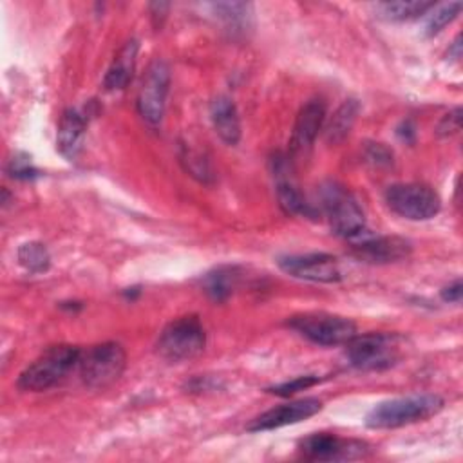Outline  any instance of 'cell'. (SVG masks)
Returning <instances> with one entry per match:
<instances>
[{"mask_svg":"<svg viewBox=\"0 0 463 463\" xmlns=\"http://www.w3.org/2000/svg\"><path fill=\"white\" fill-rule=\"evenodd\" d=\"M358 110H360V105H358L356 99H353V98L345 99L336 109L329 125L326 127V141L331 143V145L340 143L351 132V128L354 125V119L358 116Z\"/></svg>","mask_w":463,"mask_h":463,"instance_id":"20","label":"cell"},{"mask_svg":"<svg viewBox=\"0 0 463 463\" xmlns=\"http://www.w3.org/2000/svg\"><path fill=\"white\" fill-rule=\"evenodd\" d=\"M5 170H7V174L11 177L22 179V181L33 179V177L38 175V170L31 165V159L27 156H24V154H16L13 159H9Z\"/></svg>","mask_w":463,"mask_h":463,"instance_id":"27","label":"cell"},{"mask_svg":"<svg viewBox=\"0 0 463 463\" xmlns=\"http://www.w3.org/2000/svg\"><path fill=\"white\" fill-rule=\"evenodd\" d=\"M127 353L118 342H103L80 354L78 371L81 382L90 389H105L123 374Z\"/></svg>","mask_w":463,"mask_h":463,"instance_id":"5","label":"cell"},{"mask_svg":"<svg viewBox=\"0 0 463 463\" xmlns=\"http://www.w3.org/2000/svg\"><path fill=\"white\" fill-rule=\"evenodd\" d=\"M85 128H87V118L78 109H67L61 114V119L58 125V136H56V145L61 156L72 161L80 154L83 146Z\"/></svg>","mask_w":463,"mask_h":463,"instance_id":"16","label":"cell"},{"mask_svg":"<svg viewBox=\"0 0 463 463\" xmlns=\"http://www.w3.org/2000/svg\"><path fill=\"white\" fill-rule=\"evenodd\" d=\"M279 268L295 279L309 282H338L342 279L340 264L336 257L329 253H297L282 255L277 260Z\"/></svg>","mask_w":463,"mask_h":463,"instance_id":"11","label":"cell"},{"mask_svg":"<svg viewBox=\"0 0 463 463\" xmlns=\"http://www.w3.org/2000/svg\"><path fill=\"white\" fill-rule=\"evenodd\" d=\"M434 7L432 2H405V0H398V2H382L376 5L378 16L391 20V22H405V20H414L421 14H427L430 9Z\"/></svg>","mask_w":463,"mask_h":463,"instance_id":"22","label":"cell"},{"mask_svg":"<svg viewBox=\"0 0 463 463\" xmlns=\"http://www.w3.org/2000/svg\"><path fill=\"white\" fill-rule=\"evenodd\" d=\"M80 354L81 351L76 345H51L20 373L16 385L22 391L31 392L47 391L61 382L74 367H78Z\"/></svg>","mask_w":463,"mask_h":463,"instance_id":"2","label":"cell"},{"mask_svg":"<svg viewBox=\"0 0 463 463\" xmlns=\"http://www.w3.org/2000/svg\"><path fill=\"white\" fill-rule=\"evenodd\" d=\"M210 118L217 136L226 145H237L241 139V119L232 98L217 96L210 103Z\"/></svg>","mask_w":463,"mask_h":463,"instance_id":"17","label":"cell"},{"mask_svg":"<svg viewBox=\"0 0 463 463\" xmlns=\"http://www.w3.org/2000/svg\"><path fill=\"white\" fill-rule=\"evenodd\" d=\"M170 85V69L163 60H156L148 65L139 92H137V112L146 125L157 127L165 114L166 94Z\"/></svg>","mask_w":463,"mask_h":463,"instance_id":"9","label":"cell"},{"mask_svg":"<svg viewBox=\"0 0 463 463\" xmlns=\"http://www.w3.org/2000/svg\"><path fill=\"white\" fill-rule=\"evenodd\" d=\"M452 54H454V58H456V60L461 56V43H459V36L454 40L452 47L449 49V56H452Z\"/></svg>","mask_w":463,"mask_h":463,"instance_id":"32","label":"cell"},{"mask_svg":"<svg viewBox=\"0 0 463 463\" xmlns=\"http://www.w3.org/2000/svg\"><path fill=\"white\" fill-rule=\"evenodd\" d=\"M322 409V402L317 398H302V400H293L282 405H277L255 420L246 427L250 432H262V430H273L280 429L286 425L300 423L311 416H315Z\"/></svg>","mask_w":463,"mask_h":463,"instance_id":"13","label":"cell"},{"mask_svg":"<svg viewBox=\"0 0 463 463\" xmlns=\"http://www.w3.org/2000/svg\"><path fill=\"white\" fill-rule=\"evenodd\" d=\"M288 326L309 342L326 347L345 345L356 335V326L351 318L324 311L295 315L288 320Z\"/></svg>","mask_w":463,"mask_h":463,"instance_id":"7","label":"cell"},{"mask_svg":"<svg viewBox=\"0 0 463 463\" xmlns=\"http://www.w3.org/2000/svg\"><path fill=\"white\" fill-rule=\"evenodd\" d=\"M387 206L409 221H427L441 208L439 195L423 183H396L385 192Z\"/></svg>","mask_w":463,"mask_h":463,"instance_id":"8","label":"cell"},{"mask_svg":"<svg viewBox=\"0 0 463 463\" xmlns=\"http://www.w3.org/2000/svg\"><path fill=\"white\" fill-rule=\"evenodd\" d=\"M459 9H461V2H449L438 7L434 5L425 24V34L427 36L438 34L447 24H450L459 14Z\"/></svg>","mask_w":463,"mask_h":463,"instance_id":"24","label":"cell"},{"mask_svg":"<svg viewBox=\"0 0 463 463\" xmlns=\"http://www.w3.org/2000/svg\"><path fill=\"white\" fill-rule=\"evenodd\" d=\"M212 9L219 20H222L224 25L233 33L246 31L250 27L253 5L248 2H217L212 4Z\"/></svg>","mask_w":463,"mask_h":463,"instance_id":"21","label":"cell"},{"mask_svg":"<svg viewBox=\"0 0 463 463\" xmlns=\"http://www.w3.org/2000/svg\"><path fill=\"white\" fill-rule=\"evenodd\" d=\"M320 204L329 221L331 230L338 237L353 242L369 233L362 206L358 204L356 197L342 184H324L320 190Z\"/></svg>","mask_w":463,"mask_h":463,"instance_id":"3","label":"cell"},{"mask_svg":"<svg viewBox=\"0 0 463 463\" xmlns=\"http://www.w3.org/2000/svg\"><path fill=\"white\" fill-rule=\"evenodd\" d=\"M441 298L445 300V302H454V304H458V302H461V295H463V286H461V279H456L454 282H450V284H447L443 289H441Z\"/></svg>","mask_w":463,"mask_h":463,"instance_id":"30","label":"cell"},{"mask_svg":"<svg viewBox=\"0 0 463 463\" xmlns=\"http://www.w3.org/2000/svg\"><path fill=\"white\" fill-rule=\"evenodd\" d=\"M204 345L206 333L199 317L186 315L163 327L156 342V351L166 362H184L201 354Z\"/></svg>","mask_w":463,"mask_h":463,"instance_id":"4","label":"cell"},{"mask_svg":"<svg viewBox=\"0 0 463 463\" xmlns=\"http://www.w3.org/2000/svg\"><path fill=\"white\" fill-rule=\"evenodd\" d=\"M400 336L389 333L354 335L345 344V356L354 369L382 371L400 358Z\"/></svg>","mask_w":463,"mask_h":463,"instance_id":"6","label":"cell"},{"mask_svg":"<svg viewBox=\"0 0 463 463\" xmlns=\"http://www.w3.org/2000/svg\"><path fill=\"white\" fill-rule=\"evenodd\" d=\"M239 280L241 271L237 266H219L203 277V289L212 300L224 302L233 293Z\"/></svg>","mask_w":463,"mask_h":463,"instance_id":"19","label":"cell"},{"mask_svg":"<svg viewBox=\"0 0 463 463\" xmlns=\"http://www.w3.org/2000/svg\"><path fill=\"white\" fill-rule=\"evenodd\" d=\"M326 121V105L320 99H311L297 114L293 132L289 137V152L291 156H302L306 154L315 139L318 137V132L322 130V125Z\"/></svg>","mask_w":463,"mask_h":463,"instance_id":"14","label":"cell"},{"mask_svg":"<svg viewBox=\"0 0 463 463\" xmlns=\"http://www.w3.org/2000/svg\"><path fill=\"white\" fill-rule=\"evenodd\" d=\"M273 175L277 179V199L279 206L288 215H302V217H317V210L306 201L300 190L289 177V165L288 157L277 154L273 159Z\"/></svg>","mask_w":463,"mask_h":463,"instance_id":"15","label":"cell"},{"mask_svg":"<svg viewBox=\"0 0 463 463\" xmlns=\"http://www.w3.org/2000/svg\"><path fill=\"white\" fill-rule=\"evenodd\" d=\"M445 402L441 396L425 392V394H411L402 398H392L380 402L374 405L367 416L365 425L369 429H398L403 425H411L416 421L429 420L443 409Z\"/></svg>","mask_w":463,"mask_h":463,"instance_id":"1","label":"cell"},{"mask_svg":"<svg viewBox=\"0 0 463 463\" xmlns=\"http://www.w3.org/2000/svg\"><path fill=\"white\" fill-rule=\"evenodd\" d=\"M367 159H371L376 165H389L392 161V154L380 143H373L367 148Z\"/></svg>","mask_w":463,"mask_h":463,"instance_id":"29","label":"cell"},{"mask_svg":"<svg viewBox=\"0 0 463 463\" xmlns=\"http://www.w3.org/2000/svg\"><path fill=\"white\" fill-rule=\"evenodd\" d=\"M398 134L405 139V141H412V136H414V127L411 121H403L402 127L398 128Z\"/></svg>","mask_w":463,"mask_h":463,"instance_id":"31","label":"cell"},{"mask_svg":"<svg viewBox=\"0 0 463 463\" xmlns=\"http://www.w3.org/2000/svg\"><path fill=\"white\" fill-rule=\"evenodd\" d=\"M320 380H322V378H318V376H315V374H304V376H297V378H293V380H289V382L273 385V387H269L268 391L273 392V394H277V396H293L295 392L304 391V389H307V387L318 383Z\"/></svg>","mask_w":463,"mask_h":463,"instance_id":"26","label":"cell"},{"mask_svg":"<svg viewBox=\"0 0 463 463\" xmlns=\"http://www.w3.org/2000/svg\"><path fill=\"white\" fill-rule=\"evenodd\" d=\"M353 255L365 262L385 264L407 259L412 251V244L396 235H373L365 233L364 237L351 242Z\"/></svg>","mask_w":463,"mask_h":463,"instance_id":"12","label":"cell"},{"mask_svg":"<svg viewBox=\"0 0 463 463\" xmlns=\"http://www.w3.org/2000/svg\"><path fill=\"white\" fill-rule=\"evenodd\" d=\"M136 58H137V42L128 40L114 56L110 67L107 69V74L103 78V87L107 90H121L128 85L132 80L134 69H136Z\"/></svg>","mask_w":463,"mask_h":463,"instance_id":"18","label":"cell"},{"mask_svg":"<svg viewBox=\"0 0 463 463\" xmlns=\"http://www.w3.org/2000/svg\"><path fill=\"white\" fill-rule=\"evenodd\" d=\"M459 128H461V109L456 107L454 110L447 112V114L441 118V121L438 123L436 132H438V136H441V137H449V136L458 134Z\"/></svg>","mask_w":463,"mask_h":463,"instance_id":"28","label":"cell"},{"mask_svg":"<svg viewBox=\"0 0 463 463\" xmlns=\"http://www.w3.org/2000/svg\"><path fill=\"white\" fill-rule=\"evenodd\" d=\"M304 458L313 461H353L367 458L371 447L360 439H345L335 434L318 432L304 438L298 445Z\"/></svg>","mask_w":463,"mask_h":463,"instance_id":"10","label":"cell"},{"mask_svg":"<svg viewBox=\"0 0 463 463\" xmlns=\"http://www.w3.org/2000/svg\"><path fill=\"white\" fill-rule=\"evenodd\" d=\"M18 262L31 273H43L51 266V255L45 244L31 241L18 248Z\"/></svg>","mask_w":463,"mask_h":463,"instance_id":"23","label":"cell"},{"mask_svg":"<svg viewBox=\"0 0 463 463\" xmlns=\"http://www.w3.org/2000/svg\"><path fill=\"white\" fill-rule=\"evenodd\" d=\"M181 163L184 165V170L190 175H194L195 179H199L201 183H210L212 181L213 174H212L210 163L201 152L190 150L188 146H184L183 152H181Z\"/></svg>","mask_w":463,"mask_h":463,"instance_id":"25","label":"cell"}]
</instances>
